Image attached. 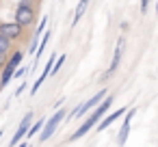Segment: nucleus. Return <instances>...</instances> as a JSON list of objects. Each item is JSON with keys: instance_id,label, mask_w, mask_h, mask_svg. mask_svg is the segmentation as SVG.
Segmentation results:
<instances>
[{"instance_id": "1", "label": "nucleus", "mask_w": 158, "mask_h": 147, "mask_svg": "<svg viewBox=\"0 0 158 147\" xmlns=\"http://www.w3.org/2000/svg\"><path fill=\"white\" fill-rule=\"evenodd\" d=\"M110 106H113V95H104V100H102V102L91 110V115H89V117L78 125V130L72 134V138H69V141H78V138H82V136H85V134H87V132H89V130H91V128H93V125H95V123H98V121H100L108 110H110Z\"/></svg>"}, {"instance_id": "2", "label": "nucleus", "mask_w": 158, "mask_h": 147, "mask_svg": "<svg viewBox=\"0 0 158 147\" xmlns=\"http://www.w3.org/2000/svg\"><path fill=\"white\" fill-rule=\"evenodd\" d=\"M63 119H65V108H56L54 110V115L50 117V119H46V123H44V128H41V132H39V143H46L54 132H56V128H59V123H63Z\"/></svg>"}, {"instance_id": "3", "label": "nucleus", "mask_w": 158, "mask_h": 147, "mask_svg": "<svg viewBox=\"0 0 158 147\" xmlns=\"http://www.w3.org/2000/svg\"><path fill=\"white\" fill-rule=\"evenodd\" d=\"M104 95H108V93H106V89H100V91H98L95 95H91V100L82 102V104H80V106H78L76 110H72V115H69V117H72V119L85 117V115H87L89 110H93V108H95V106H98V104H100V102L104 100Z\"/></svg>"}, {"instance_id": "4", "label": "nucleus", "mask_w": 158, "mask_h": 147, "mask_svg": "<svg viewBox=\"0 0 158 147\" xmlns=\"http://www.w3.org/2000/svg\"><path fill=\"white\" fill-rule=\"evenodd\" d=\"M13 22L22 24L24 28L33 26V24H35V9H33V7H26V5H18L15 15H13Z\"/></svg>"}, {"instance_id": "5", "label": "nucleus", "mask_w": 158, "mask_h": 147, "mask_svg": "<svg viewBox=\"0 0 158 147\" xmlns=\"http://www.w3.org/2000/svg\"><path fill=\"white\" fill-rule=\"evenodd\" d=\"M0 35H5L11 41H18L24 37V26L18 22H5V24H0Z\"/></svg>"}, {"instance_id": "6", "label": "nucleus", "mask_w": 158, "mask_h": 147, "mask_svg": "<svg viewBox=\"0 0 158 147\" xmlns=\"http://www.w3.org/2000/svg\"><path fill=\"white\" fill-rule=\"evenodd\" d=\"M123 48H126V37H119V39H117V43H115L113 61H110L108 71H106V76H104V78H108V76H113V74L117 71V67H119V63H121V56H123Z\"/></svg>"}, {"instance_id": "7", "label": "nucleus", "mask_w": 158, "mask_h": 147, "mask_svg": "<svg viewBox=\"0 0 158 147\" xmlns=\"http://www.w3.org/2000/svg\"><path fill=\"white\" fill-rule=\"evenodd\" d=\"M136 115V108H130L128 112H126V119L121 121V128H119V132H117V145L119 147H123L126 145V141H128V136H130V123H132V117Z\"/></svg>"}, {"instance_id": "8", "label": "nucleus", "mask_w": 158, "mask_h": 147, "mask_svg": "<svg viewBox=\"0 0 158 147\" xmlns=\"http://www.w3.org/2000/svg\"><path fill=\"white\" fill-rule=\"evenodd\" d=\"M33 119H35V115L33 112H26L24 115V119H22V123L18 125V130H15V134H13V141H11V147H15L24 136H26V132H28V128H31V123H33Z\"/></svg>"}, {"instance_id": "9", "label": "nucleus", "mask_w": 158, "mask_h": 147, "mask_svg": "<svg viewBox=\"0 0 158 147\" xmlns=\"http://www.w3.org/2000/svg\"><path fill=\"white\" fill-rule=\"evenodd\" d=\"M54 61H56V52H54V54H52V56L48 59V63H46V67H44L41 76H39V78L35 80V84H33V89H31V95H35V93H37V89H39V87H41V84L46 82V78H48V76L52 74V65H54Z\"/></svg>"}, {"instance_id": "10", "label": "nucleus", "mask_w": 158, "mask_h": 147, "mask_svg": "<svg viewBox=\"0 0 158 147\" xmlns=\"http://www.w3.org/2000/svg\"><path fill=\"white\" fill-rule=\"evenodd\" d=\"M123 112H126V108H119V110H115V112H110V115H104V117L98 121V132H104L106 128H110V125H113Z\"/></svg>"}, {"instance_id": "11", "label": "nucleus", "mask_w": 158, "mask_h": 147, "mask_svg": "<svg viewBox=\"0 0 158 147\" xmlns=\"http://www.w3.org/2000/svg\"><path fill=\"white\" fill-rule=\"evenodd\" d=\"M50 37H52V33H50V31H44V35H41V41H39V46H37V52H35V63H33V69L39 65V59L44 56V50H46V46H48Z\"/></svg>"}, {"instance_id": "12", "label": "nucleus", "mask_w": 158, "mask_h": 147, "mask_svg": "<svg viewBox=\"0 0 158 147\" xmlns=\"http://www.w3.org/2000/svg\"><path fill=\"white\" fill-rule=\"evenodd\" d=\"M89 2L91 0H78V5H76V9H74V20H72V28L82 20V15H85V11H87V7H89Z\"/></svg>"}, {"instance_id": "13", "label": "nucleus", "mask_w": 158, "mask_h": 147, "mask_svg": "<svg viewBox=\"0 0 158 147\" xmlns=\"http://www.w3.org/2000/svg\"><path fill=\"white\" fill-rule=\"evenodd\" d=\"M22 61H24V52H22V50H13V52L9 54V59H7V63H5V65H9V67L18 69V67L22 65Z\"/></svg>"}, {"instance_id": "14", "label": "nucleus", "mask_w": 158, "mask_h": 147, "mask_svg": "<svg viewBox=\"0 0 158 147\" xmlns=\"http://www.w3.org/2000/svg\"><path fill=\"white\" fill-rule=\"evenodd\" d=\"M44 123H46V119H44V117H39V121H35V123H31V128H28V132H26V136H35L37 132H41V128H44Z\"/></svg>"}, {"instance_id": "15", "label": "nucleus", "mask_w": 158, "mask_h": 147, "mask_svg": "<svg viewBox=\"0 0 158 147\" xmlns=\"http://www.w3.org/2000/svg\"><path fill=\"white\" fill-rule=\"evenodd\" d=\"M11 43H13L11 39H7L5 35H0V52H9L11 50Z\"/></svg>"}, {"instance_id": "16", "label": "nucleus", "mask_w": 158, "mask_h": 147, "mask_svg": "<svg viewBox=\"0 0 158 147\" xmlns=\"http://www.w3.org/2000/svg\"><path fill=\"white\" fill-rule=\"evenodd\" d=\"M48 22H50V18H48V15H46V18H41V22H39V26H37L35 35H39V37H41V35H44V31L48 28Z\"/></svg>"}, {"instance_id": "17", "label": "nucleus", "mask_w": 158, "mask_h": 147, "mask_svg": "<svg viewBox=\"0 0 158 147\" xmlns=\"http://www.w3.org/2000/svg\"><path fill=\"white\" fill-rule=\"evenodd\" d=\"M63 63H65V54H59V59H56L54 65H52V74H56V71L63 67Z\"/></svg>"}, {"instance_id": "18", "label": "nucleus", "mask_w": 158, "mask_h": 147, "mask_svg": "<svg viewBox=\"0 0 158 147\" xmlns=\"http://www.w3.org/2000/svg\"><path fill=\"white\" fill-rule=\"evenodd\" d=\"M26 74H28V69H26V67H22V65H20V67H18V69H15V71H13V78H22V76H26Z\"/></svg>"}, {"instance_id": "19", "label": "nucleus", "mask_w": 158, "mask_h": 147, "mask_svg": "<svg viewBox=\"0 0 158 147\" xmlns=\"http://www.w3.org/2000/svg\"><path fill=\"white\" fill-rule=\"evenodd\" d=\"M37 46H39V35H35V37H33V41H31V54H35V52H37Z\"/></svg>"}, {"instance_id": "20", "label": "nucleus", "mask_w": 158, "mask_h": 147, "mask_svg": "<svg viewBox=\"0 0 158 147\" xmlns=\"http://www.w3.org/2000/svg\"><path fill=\"white\" fill-rule=\"evenodd\" d=\"M7 59H9V52H0V69L5 67V63H7Z\"/></svg>"}, {"instance_id": "21", "label": "nucleus", "mask_w": 158, "mask_h": 147, "mask_svg": "<svg viewBox=\"0 0 158 147\" xmlns=\"http://www.w3.org/2000/svg\"><path fill=\"white\" fill-rule=\"evenodd\" d=\"M147 9H149V0H141V13L143 15L147 13Z\"/></svg>"}, {"instance_id": "22", "label": "nucleus", "mask_w": 158, "mask_h": 147, "mask_svg": "<svg viewBox=\"0 0 158 147\" xmlns=\"http://www.w3.org/2000/svg\"><path fill=\"white\" fill-rule=\"evenodd\" d=\"M24 89H26V84H24V82H22V84H20V87H18V89H15V95H22V91H24Z\"/></svg>"}, {"instance_id": "23", "label": "nucleus", "mask_w": 158, "mask_h": 147, "mask_svg": "<svg viewBox=\"0 0 158 147\" xmlns=\"http://www.w3.org/2000/svg\"><path fill=\"white\" fill-rule=\"evenodd\" d=\"M20 5H26V7H33V0H20Z\"/></svg>"}, {"instance_id": "24", "label": "nucleus", "mask_w": 158, "mask_h": 147, "mask_svg": "<svg viewBox=\"0 0 158 147\" xmlns=\"http://www.w3.org/2000/svg\"><path fill=\"white\" fill-rule=\"evenodd\" d=\"M15 147H28V143H26V141H24V138H22V141H20V143H18V145H15Z\"/></svg>"}, {"instance_id": "25", "label": "nucleus", "mask_w": 158, "mask_h": 147, "mask_svg": "<svg viewBox=\"0 0 158 147\" xmlns=\"http://www.w3.org/2000/svg\"><path fill=\"white\" fill-rule=\"evenodd\" d=\"M156 15H158V2H156Z\"/></svg>"}, {"instance_id": "26", "label": "nucleus", "mask_w": 158, "mask_h": 147, "mask_svg": "<svg viewBox=\"0 0 158 147\" xmlns=\"http://www.w3.org/2000/svg\"><path fill=\"white\" fill-rule=\"evenodd\" d=\"M0 136H2V132H0Z\"/></svg>"}]
</instances>
